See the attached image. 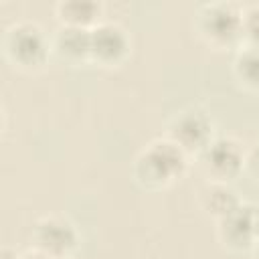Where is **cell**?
Segmentation results:
<instances>
[{"instance_id": "cell-12", "label": "cell", "mask_w": 259, "mask_h": 259, "mask_svg": "<svg viewBox=\"0 0 259 259\" xmlns=\"http://www.w3.org/2000/svg\"><path fill=\"white\" fill-rule=\"evenodd\" d=\"M233 77L237 85L251 95H259V49L241 45L233 57Z\"/></svg>"}, {"instance_id": "cell-13", "label": "cell", "mask_w": 259, "mask_h": 259, "mask_svg": "<svg viewBox=\"0 0 259 259\" xmlns=\"http://www.w3.org/2000/svg\"><path fill=\"white\" fill-rule=\"evenodd\" d=\"M243 42L259 49V4L243 6Z\"/></svg>"}, {"instance_id": "cell-2", "label": "cell", "mask_w": 259, "mask_h": 259, "mask_svg": "<svg viewBox=\"0 0 259 259\" xmlns=\"http://www.w3.org/2000/svg\"><path fill=\"white\" fill-rule=\"evenodd\" d=\"M192 28L208 49L237 51L243 45V6L229 0L198 4L192 16Z\"/></svg>"}, {"instance_id": "cell-9", "label": "cell", "mask_w": 259, "mask_h": 259, "mask_svg": "<svg viewBox=\"0 0 259 259\" xmlns=\"http://www.w3.org/2000/svg\"><path fill=\"white\" fill-rule=\"evenodd\" d=\"M51 49L53 55L65 61L67 65L91 63V28L59 24L51 34Z\"/></svg>"}, {"instance_id": "cell-15", "label": "cell", "mask_w": 259, "mask_h": 259, "mask_svg": "<svg viewBox=\"0 0 259 259\" xmlns=\"http://www.w3.org/2000/svg\"><path fill=\"white\" fill-rule=\"evenodd\" d=\"M22 259H59V257H55V255H51V253H45V251H38V249L30 247L28 251L22 253Z\"/></svg>"}, {"instance_id": "cell-3", "label": "cell", "mask_w": 259, "mask_h": 259, "mask_svg": "<svg viewBox=\"0 0 259 259\" xmlns=\"http://www.w3.org/2000/svg\"><path fill=\"white\" fill-rule=\"evenodd\" d=\"M2 53L14 69L34 73L40 71L53 55L51 36L36 20H14L2 34Z\"/></svg>"}, {"instance_id": "cell-11", "label": "cell", "mask_w": 259, "mask_h": 259, "mask_svg": "<svg viewBox=\"0 0 259 259\" xmlns=\"http://www.w3.org/2000/svg\"><path fill=\"white\" fill-rule=\"evenodd\" d=\"M101 10L95 0H59L55 4V16L63 26L93 28L101 20Z\"/></svg>"}, {"instance_id": "cell-5", "label": "cell", "mask_w": 259, "mask_h": 259, "mask_svg": "<svg viewBox=\"0 0 259 259\" xmlns=\"http://www.w3.org/2000/svg\"><path fill=\"white\" fill-rule=\"evenodd\" d=\"M245 154L247 148L235 136H214L196 158L206 180L231 184V180L245 172Z\"/></svg>"}, {"instance_id": "cell-6", "label": "cell", "mask_w": 259, "mask_h": 259, "mask_svg": "<svg viewBox=\"0 0 259 259\" xmlns=\"http://www.w3.org/2000/svg\"><path fill=\"white\" fill-rule=\"evenodd\" d=\"M81 243L77 225L65 214H42L30 229V247L51 253L59 259H69Z\"/></svg>"}, {"instance_id": "cell-1", "label": "cell", "mask_w": 259, "mask_h": 259, "mask_svg": "<svg viewBox=\"0 0 259 259\" xmlns=\"http://www.w3.org/2000/svg\"><path fill=\"white\" fill-rule=\"evenodd\" d=\"M188 154L166 136L148 142L132 164V176L144 190H162L180 180L188 170Z\"/></svg>"}, {"instance_id": "cell-10", "label": "cell", "mask_w": 259, "mask_h": 259, "mask_svg": "<svg viewBox=\"0 0 259 259\" xmlns=\"http://www.w3.org/2000/svg\"><path fill=\"white\" fill-rule=\"evenodd\" d=\"M196 200H198V206L204 210V214L210 217L212 221L223 219L243 202L231 184L212 182V180L202 182V186L196 192Z\"/></svg>"}, {"instance_id": "cell-14", "label": "cell", "mask_w": 259, "mask_h": 259, "mask_svg": "<svg viewBox=\"0 0 259 259\" xmlns=\"http://www.w3.org/2000/svg\"><path fill=\"white\" fill-rule=\"evenodd\" d=\"M245 172L259 182V140L247 148L245 154Z\"/></svg>"}, {"instance_id": "cell-8", "label": "cell", "mask_w": 259, "mask_h": 259, "mask_svg": "<svg viewBox=\"0 0 259 259\" xmlns=\"http://www.w3.org/2000/svg\"><path fill=\"white\" fill-rule=\"evenodd\" d=\"M255 219L257 206L241 202L235 210L214 221V237L225 251L251 253L255 245Z\"/></svg>"}, {"instance_id": "cell-16", "label": "cell", "mask_w": 259, "mask_h": 259, "mask_svg": "<svg viewBox=\"0 0 259 259\" xmlns=\"http://www.w3.org/2000/svg\"><path fill=\"white\" fill-rule=\"evenodd\" d=\"M0 259H22V253H18L16 249H12V247L4 245V247H2V251H0Z\"/></svg>"}, {"instance_id": "cell-4", "label": "cell", "mask_w": 259, "mask_h": 259, "mask_svg": "<svg viewBox=\"0 0 259 259\" xmlns=\"http://www.w3.org/2000/svg\"><path fill=\"white\" fill-rule=\"evenodd\" d=\"M164 136L180 146L188 156H198L217 134L210 113L200 105H188L168 119Z\"/></svg>"}, {"instance_id": "cell-17", "label": "cell", "mask_w": 259, "mask_h": 259, "mask_svg": "<svg viewBox=\"0 0 259 259\" xmlns=\"http://www.w3.org/2000/svg\"><path fill=\"white\" fill-rule=\"evenodd\" d=\"M251 253L255 259H259V206H257V219H255V245Z\"/></svg>"}, {"instance_id": "cell-7", "label": "cell", "mask_w": 259, "mask_h": 259, "mask_svg": "<svg viewBox=\"0 0 259 259\" xmlns=\"http://www.w3.org/2000/svg\"><path fill=\"white\" fill-rule=\"evenodd\" d=\"M132 53V36L130 32L113 20H99L91 28V63L113 69L127 61Z\"/></svg>"}]
</instances>
